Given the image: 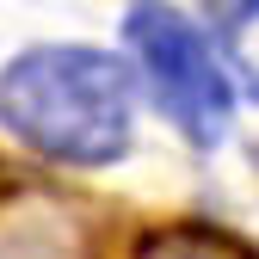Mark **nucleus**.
I'll list each match as a JSON object with an SVG mask.
<instances>
[{
    "mask_svg": "<svg viewBox=\"0 0 259 259\" xmlns=\"http://www.w3.org/2000/svg\"><path fill=\"white\" fill-rule=\"evenodd\" d=\"M123 50L136 56V80L148 87L154 111L167 117L191 148H216L235 117L229 68L210 44V31L185 7H130Z\"/></svg>",
    "mask_w": 259,
    "mask_h": 259,
    "instance_id": "f03ea898",
    "label": "nucleus"
},
{
    "mask_svg": "<svg viewBox=\"0 0 259 259\" xmlns=\"http://www.w3.org/2000/svg\"><path fill=\"white\" fill-rule=\"evenodd\" d=\"M253 160H259V148H253Z\"/></svg>",
    "mask_w": 259,
    "mask_h": 259,
    "instance_id": "20e7f679",
    "label": "nucleus"
},
{
    "mask_svg": "<svg viewBox=\"0 0 259 259\" xmlns=\"http://www.w3.org/2000/svg\"><path fill=\"white\" fill-rule=\"evenodd\" d=\"M136 259H247L235 241H222L210 229H167V235H154Z\"/></svg>",
    "mask_w": 259,
    "mask_h": 259,
    "instance_id": "7ed1b4c3",
    "label": "nucleus"
},
{
    "mask_svg": "<svg viewBox=\"0 0 259 259\" xmlns=\"http://www.w3.org/2000/svg\"><path fill=\"white\" fill-rule=\"evenodd\" d=\"M0 130L56 167H117L136 142V62L99 44H31L0 68Z\"/></svg>",
    "mask_w": 259,
    "mask_h": 259,
    "instance_id": "f257e3e1",
    "label": "nucleus"
}]
</instances>
